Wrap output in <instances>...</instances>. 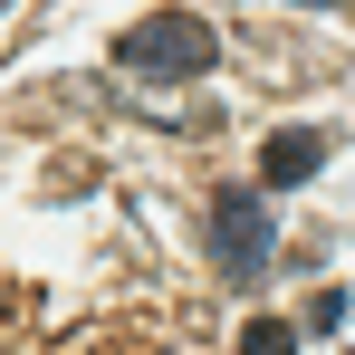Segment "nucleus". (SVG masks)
I'll return each instance as SVG.
<instances>
[{
	"label": "nucleus",
	"instance_id": "1",
	"mask_svg": "<svg viewBox=\"0 0 355 355\" xmlns=\"http://www.w3.org/2000/svg\"><path fill=\"white\" fill-rule=\"evenodd\" d=\"M116 67L144 77V87H192V77L221 67V29L192 19V10H144V19L116 39Z\"/></svg>",
	"mask_w": 355,
	"mask_h": 355
},
{
	"label": "nucleus",
	"instance_id": "2",
	"mask_svg": "<svg viewBox=\"0 0 355 355\" xmlns=\"http://www.w3.org/2000/svg\"><path fill=\"white\" fill-rule=\"evenodd\" d=\"M269 240H279L269 192H221V202H211V259H221V279H231V288L269 279Z\"/></svg>",
	"mask_w": 355,
	"mask_h": 355
},
{
	"label": "nucleus",
	"instance_id": "3",
	"mask_svg": "<svg viewBox=\"0 0 355 355\" xmlns=\"http://www.w3.org/2000/svg\"><path fill=\"white\" fill-rule=\"evenodd\" d=\"M317 164H327V135H317V125H279V135L259 144V192H297Z\"/></svg>",
	"mask_w": 355,
	"mask_h": 355
},
{
	"label": "nucleus",
	"instance_id": "4",
	"mask_svg": "<svg viewBox=\"0 0 355 355\" xmlns=\"http://www.w3.org/2000/svg\"><path fill=\"white\" fill-rule=\"evenodd\" d=\"M240 355H297V327L288 317H250L240 327Z\"/></svg>",
	"mask_w": 355,
	"mask_h": 355
},
{
	"label": "nucleus",
	"instance_id": "5",
	"mask_svg": "<svg viewBox=\"0 0 355 355\" xmlns=\"http://www.w3.org/2000/svg\"><path fill=\"white\" fill-rule=\"evenodd\" d=\"M346 307H355L346 288H317V297H307V327H317V336H336V327H346Z\"/></svg>",
	"mask_w": 355,
	"mask_h": 355
}]
</instances>
